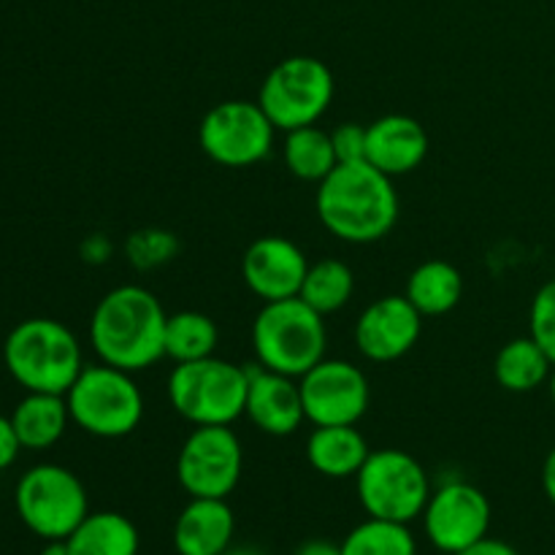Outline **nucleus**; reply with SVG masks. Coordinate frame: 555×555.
Returning a JSON list of instances; mask_svg holds the SVG:
<instances>
[{
  "label": "nucleus",
  "instance_id": "1",
  "mask_svg": "<svg viewBox=\"0 0 555 555\" xmlns=\"http://www.w3.org/2000/svg\"><path fill=\"white\" fill-rule=\"evenodd\" d=\"M318 217L325 231L347 244H374L399 220L393 177L372 163H339L318 184Z\"/></svg>",
  "mask_w": 555,
  "mask_h": 555
},
{
  "label": "nucleus",
  "instance_id": "2",
  "mask_svg": "<svg viewBox=\"0 0 555 555\" xmlns=\"http://www.w3.org/2000/svg\"><path fill=\"white\" fill-rule=\"evenodd\" d=\"M166 323L168 314L155 293L119 285L92 309V350L108 366L135 374L166 358Z\"/></svg>",
  "mask_w": 555,
  "mask_h": 555
},
{
  "label": "nucleus",
  "instance_id": "3",
  "mask_svg": "<svg viewBox=\"0 0 555 555\" xmlns=\"http://www.w3.org/2000/svg\"><path fill=\"white\" fill-rule=\"evenodd\" d=\"M3 363L27 393H68L85 369L74 331L52 318L16 323L3 341Z\"/></svg>",
  "mask_w": 555,
  "mask_h": 555
},
{
  "label": "nucleus",
  "instance_id": "4",
  "mask_svg": "<svg viewBox=\"0 0 555 555\" xmlns=\"http://www.w3.org/2000/svg\"><path fill=\"white\" fill-rule=\"evenodd\" d=\"M253 347L260 366L287 377H304L325 358L328 334L323 314L298 296L263 304L255 314Z\"/></svg>",
  "mask_w": 555,
  "mask_h": 555
},
{
  "label": "nucleus",
  "instance_id": "5",
  "mask_svg": "<svg viewBox=\"0 0 555 555\" xmlns=\"http://www.w3.org/2000/svg\"><path fill=\"white\" fill-rule=\"evenodd\" d=\"M249 366L225 358L177 363L168 374V401L193 426H233L247 410Z\"/></svg>",
  "mask_w": 555,
  "mask_h": 555
},
{
  "label": "nucleus",
  "instance_id": "6",
  "mask_svg": "<svg viewBox=\"0 0 555 555\" xmlns=\"http://www.w3.org/2000/svg\"><path fill=\"white\" fill-rule=\"evenodd\" d=\"M65 401L70 423L98 439L128 437L144 417V396L133 374L103 361L81 369L65 393Z\"/></svg>",
  "mask_w": 555,
  "mask_h": 555
},
{
  "label": "nucleus",
  "instance_id": "7",
  "mask_svg": "<svg viewBox=\"0 0 555 555\" xmlns=\"http://www.w3.org/2000/svg\"><path fill=\"white\" fill-rule=\"evenodd\" d=\"M358 502L369 518L412 524L431 499V480L415 455L399 448L372 450L356 475Z\"/></svg>",
  "mask_w": 555,
  "mask_h": 555
},
{
  "label": "nucleus",
  "instance_id": "8",
  "mask_svg": "<svg viewBox=\"0 0 555 555\" xmlns=\"http://www.w3.org/2000/svg\"><path fill=\"white\" fill-rule=\"evenodd\" d=\"M16 515L36 537L68 540L90 515V499L79 477L60 464H38L20 477L14 491Z\"/></svg>",
  "mask_w": 555,
  "mask_h": 555
},
{
  "label": "nucleus",
  "instance_id": "9",
  "mask_svg": "<svg viewBox=\"0 0 555 555\" xmlns=\"http://www.w3.org/2000/svg\"><path fill=\"white\" fill-rule=\"evenodd\" d=\"M334 74L328 65L309 54L285 57L266 74L258 103L276 130L318 125L334 101Z\"/></svg>",
  "mask_w": 555,
  "mask_h": 555
},
{
  "label": "nucleus",
  "instance_id": "10",
  "mask_svg": "<svg viewBox=\"0 0 555 555\" xmlns=\"http://www.w3.org/2000/svg\"><path fill=\"white\" fill-rule=\"evenodd\" d=\"M274 122L258 101H222L201 119V150L225 168H247L274 150Z\"/></svg>",
  "mask_w": 555,
  "mask_h": 555
},
{
  "label": "nucleus",
  "instance_id": "11",
  "mask_svg": "<svg viewBox=\"0 0 555 555\" xmlns=\"http://www.w3.org/2000/svg\"><path fill=\"white\" fill-rule=\"evenodd\" d=\"M244 469L242 439L231 426H195L177 459L179 486L190 499H228Z\"/></svg>",
  "mask_w": 555,
  "mask_h": 555
},
{
  "label": "nucleus",
  "instance_id": "12",
  "mask_svg": "<svg viewBox=\"0 0 555 555\" xmlns=\"http://www.w3.org/2000/svg\"><path fill=\"white\" fill-rule=\"evenodd\" d=\"M301 385V401L312 426H358L369 410V379L356 363L323 358L309 369Z\"/></svg>",
  "mask_w": 555,
  "mask_h": 555
},
{
  "label": "nucleus",
  "instance_id": "13",
  "mask_svg": "<svg viewBox=\"0 0 555 555\" xmlns=\"http://www.w3.org/2000/svg\"><path fill=\"white\" fill-rule=\"evenodd\" d=\"M421 518L431 545L439 553L455 555L486 540L491 529V502L472 482L453 480L431 491Z\"/></svg>",
  "mask_w": 555,
  "mask_h": 555
},
{
  "label": "nucleus",
  "instance_id": "14",
  "mask_svg": "<svg viewBox=\"0 0 555 555\" xmlns=\"http://www.w3.org/2000/svg\"><path fill=\"white\" fill-rule=\"evenodd\" d=\"M423 314L406 296H383L369 304L356 323V347L366 361L393 363L417 345Z\"/></svg>",
  "mask_w": 555,
  "mask_h": 555
},
{
  "label": "nucleus",
  "instance_id": "15",
  "mask_svg": "<svg viewBox=\"0 0 555 555\" xmlns=\"http://www.w3.org/2000/svg\"><path fill=\"white\" fill-rule=\"evenodd\" d=\"M307 271L309 260L304 249L285 236L255 238L242 258L244 282L263 304L296 298Z\"/></svg>",
  "mask_w": 555,
  "mask_h": 555
},
{
  "label": "nucleus",
  "instance_id": "16",
  "mask_svg": "<svg viewBox=\"0 0 555 555\" xmlns=\"http://www.w3.org/2000/svg\"><path fill=\"white\" fill-rule=\"evenodd\" d=\"M244 415L269 437H293L307 421L301 401V385L296 377L271 372L266 366H249L247 410Z\"/></svg>",
  "mask_w": 555,
  "mask_h": 555
},
{
  "label": "nucleus",
  "instance_id": "17",
  "mask_svg": "<svg viewBox=\"0 0 555 555\" xmlns=\"http://www.w3.org/2000/svg\"><path fill=\"white\" fill-rule=\"evenodd\" d=\"M428 155V133L415 117L385 114L366 125V163L388 177L415 171Z\"/></svg>",
  "mask_w": 555,
  "mask_h": 555
},
{
  "label": "nucleus",
  "instance_id": "18",
  "mask_svg": "<svg viewBox=\"0 0 555 555\" xmlns=\"http://www.w3.org/2000/svg\"><path fill=\"white\" fill-rule=\"evenodd\" d=\"M236 515L228 499H190L173 524L179 555H222L233 545Z\"/></svg>",
  "mask_w": 555,
  "mask_h": 555
},
{
  "label": "nucleus",
  "instance_id": "19",
  "mask_svg": "<svg viewBox=\"0 0 555 555\" xmlns=\"http://www.w3.org/2000/svg\"><path fill=\"white\" fill-rule=\"evenodd\" d=\"M369 453L366 437L356 426H314L307 439L309 466L331 480L356 477Z\"/></svg>",
  "mask_w": 555,
  "mask_h": 555
},
{
  "label": "nucleus",
  "instance_id": "20",
  "mask_svg": "<svg viewBox=\"0 0 555 555\" xmlns=\"http://www.w3.org/2000/svg\"><path fill=\"white\" fill-rule=\"evenodd\" d=\"M9 417L25 450L54 448L70 423L68 401L60 393H27Z\"/></svg>",
  "mask_w": 555,
  "mask_h": 555
},
{
  "label": "nucleus",
  "instance_id": "21",
  "mask_svg": "<svg viewBox=\"0 0 555 555\" xmlns=\"http://www.w3.org/2000/svg\"><path fill=\"white\" fill-rule=\"evenodd\" d=\"M404 296L423 318H439L459 307L464 296V276L448 260H426L410 274Z\"/></svg>",
  "mask_w": 555,
  "mask_h": 555
},
{
  "label": "nucleus",
  "instance_id": "22",
  "mask_svg": "<svg viewBox=\"0 0 555 555\" xmlns=\"http://www.w3.org/2000/svg\"><path fill=\"white\" fill-rule=\"evenodd\" d=\"M70 555H139L141 537L119 513H90L68 537Z\"/></svg>",
  "mask_w": 555,
  "mask_h": 555
},
{
  "label": "nucleus",
  "instance_id": "23",
  "mask_svg": "<svg viewBox=\"0 0 555 555\" xmlns=\"http://www.w3.org/2000/svg\"><path fill=\"white\" fill-rule=\"evenodd\" d=\"M555 363L531 336L509 339L493 361V377L509 393H531L551 379Z\"/></svg>",
  "mask_w": 555,
  "mask_h": 555
},
{
  "label": "nucleus",
  "instance_id": "24",
  "mask_svg": "<svg viewBox=\"0 0 555 555\" xmlns=\"http://www.w3.org/2000/svg\"><path fill=\"white\" fill-rule=\"evenodd\" d=\"M282 157H285V166L293 177L314 184L323 182L339 166L331 133L318 128V125H304V128L287 130L285 144H282Z\"/></svg>",
  "mask_w": 555,
  "mask_h": 555
},
{
  "label": "nucleus",
  "instance_id": "25",
  "mask_svg": "<svg viewBox=\"0 0 555 555\" xmlns=\"http://www.w3.org/2000/svg\"><path fill=\"white\" fill-rule=\"evenodd\" d=\"M352 293H356V276H352L350 266L345 260L325 258L309 263L298 298L325 318V314L339 312L350 301Z\"/></svg>",
  "mask_w": 555,
  "mask_h": 555
},
{
  "label": "nucleus",
  "instance_id": "26",
  "mask_svg": "<svg viewBox=\"0 0 555 555\" xmlns=\"http://www.w3.org/2000/svg\"><path fill=\"white\" fill-rule=\"evenodd\" d=\"M217 339H220V331L209 314L193 312V309L168 314L166 358H171V361L190 363L211 358L217 350Z\"/></svg>",
  "mask_w": 555,
  "mask_h": 555
},
{
  "label": "nucleus",
  "instance_id": "27",
  "mask_svg": "<svg viewBox=\"0 0 555 555\" xmlns=\"http://www.w3.org/2000/svg\"><path fill=\"white\" fill-rule=\"evenodd\" d=\"M341 555H417V542L410 524L369 518L345 537Z\"/></svg>",
  "mask_w": 555,
  "mask_h": 555
},
{
  "label": "nucleus",
  "instance_id": "28",
  "mask_svg": "<svg viewBox=\"0 0 555 555\" xmlns=\"http://www.w3.org/2000/svg\"><path fill=\"white\" fill-rule=\"evenodd\" d=\"M177 236L163 231V228H144V231H135L133 236L128 238V244H125V255H128V260L139 271H150L168 263V260L177 258Z\"/></svg>",
  "mask_w": 555,
  "mask_h": 555
},
{
  "label": "nucleus",
  "instance_id": "29",
  "mask_svg": "<svg viewBox=\"0 0 555 555\" xmlns=\"http://www.w3.org/2000/svg\"><path fill=\"white\" fill-rule=\"evenodd\" d=\"M529 336L555 363V280L545 282L531 301Z\"/></svg>",
  "mask_w": 555,
  "mask_h": 555
},
{
  "label": "nucleus",
  "instance_id": "30",
  "mask_svg": "<svg viewBox=\"0 0 555 555\" xmlns=\"http://www.w3.org/2000/svg\"><path fill=\"white\" fill-rule=\"evenodd\" d=\"M336 160L339 163H361L366 160V125L345 122L331 130Z\"/></svg>",
  "mask_w": 555,
  "mask_h": 555
},
{
  "label": "nucleus",
  "instance_id": "31",
  "mask_svg": "<svg viewBox=\"0 0 555 555\" xmlns=\"http://www.w3.org/2000/svg\"><path fill=\"white\" fill-rule=\"evenodd\" d=\"M22 442L14 431V423L11 417L0 415V472H5L9 466H14V461L20 459L22 453Z\"/></svg>",
  "mask_w": 555,
  "mask_h": 555
},
{
  "label": "nucleus",
  "instance_id": "32",
  "mask_svg": "<svg viewBox=\"0 0 555 555\" xmlns=\"http://www.w3.org/2000/svg\"><path fill=\"white\" fill-rule=\"evenodd\" d=\"M455 555H520V553L515 551L513 545H507V542L491 540V537H486V540H480L477 545L466 547V551H461Z\"/></svg>",
  "mask_w": 555,
  "mask_h": 555
},
{
  "label": "nucleus",
  "instance_id": "33",
  "mask_svg": "<svg viewBox=\"0 0 555 555\" xmlns=\"http://www.w3.org/2000/svg\"><path fill=\"white\" fill-rule=\"evenodd\" d=\"M293 555H341V545H336L331 540H309L304 545H298Z\"/></svg>",
  "mask_w": 555,
  "mask_h": 555
},
{
  "label": "nucleus",
  "instance_id": "34",
  "mask_svg": "<svg viewBox=\"0 0 555 555\" xmlns=\"http://www.w3.org/2000/svg\"><path fill=\"white\" fill-rule=\"evenodd\" d=\"M542 488H545V496L551 499L555 507V448L547 453L545 466H542Z\"/></svg>",
  "mask_w": 555,
  "mask_h": 555
},
{
  "label": "nucleus",
  "instance_id": "35",
  "mask_svg": "<svg viewBox=\"0 0 555 555\" xmlns=\"http://www.w3.org/2000/svg\"><path fill=\"white\" fill-rule=\"evenodd\" d=\"M41 555H70L68 542H65V540H47V545H43Z\"/></svg>",
  "mask_w": 555,
  "mask_h": 555
},
{
  "label": "nucleus",
  "instance_id": "36",
  "mask_svg": "<svg viewBox=\"0 0 555 555\" xmlns=\"http://www.w3.org/2000/svg\"><path fill=\"white\" fill-rule=\"evenodd\" d=\"M222 555H266L263 551H258V547H249V545H242V547H228Z\"/></svg>",
  "mask_w": 555,
  "mask_h": 555
},
{
  "label": "nucleus",
  "instance_id": "37",
  "mask_svg": "<svg viewBox=\"0 0 555 555\" xmlns=\"http://www.w3.org/2000/svg\"><path fill=\"white\" fill-rule=\"evenodd\" d=\"M547 388H551V399H553V404H555V366H553V372H551V379H547Z\"/></svg>",
  "mask_w": 555,
  "mask_h": 555
}]
</instances>
